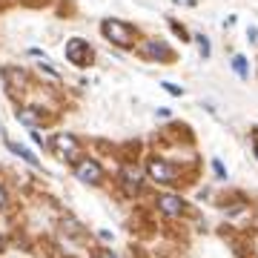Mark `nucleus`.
Returning <instances> with one entry per match:
<instances>
[{
	"mask_svg": "<svg viewBox=\"0 0 258 258\" xmlns=\"http://www.w3.org/2000/svg\"><path fill=\"white\" fill-rule=\"evenodd\" d=\"M101 35L118 49H135V43H138V29L132 26V23H126V20L106 18L101 23Z\"/></svg>",
	"mask_w": 258,
	"mask_h": 258,
	"instance_id": "f257e3e1",
	"label": "nucleus"
},
{
	"mask_svg": "<svg viewBox=\"0 0 258 258\" xmlns=\"http://www.w3.org/2000/svg\"><path fill=\"white\" fill-rule=\"evenodd\" d=\"M49 149L55 152L60 161H69V164H78L81 161V144L72 138V135H55Z\"/></svg>",
	"mask_w": 258,
	"mask_h": 258,
	"instance_id": "f03ea898",
	"label": "nucleus"
},
{
	"mask_svg": "<svg viewBox=\"0 0 258 258\" xmlns=\"http://www.w3.org/2000/svg\"><path fill=\"white\" fill-rule=\"evenodd\" d=\"M66 60L75 66H89L95 60V52L89 49V43L83 40V37H72V40H66Z\"/></svg>",
	"mask_w": 258,
	"mask_h": 258,
	"instance_id": "7ed1b4c3",
	"label": "nucleus"
},
{
	"mask_svg": "<svg viewBox=\"0 0 258 258\" xmlns=\"http://www.w3.org/2000/svg\"><path fill=\"white\" fill-rule=\"evenodd\" d=\"M138 55L144 60H158V63H172L175 60V52L166 46L164 40H144L138 46Z\"/></svg>",
	"mask_w": 258,
	"mask_h": 258,
	"instance_id": "20e7f679",
	"label": "nucleus"
},
{
	"mask_svg": "<svg viewBox=\"0 0 258 258\" xmlns=\"http://www.w3.org/2000/svg\"><path fill=\"white\" fill-rule=\"evenodd\" d=\"M147 172H149L152 181H158V184H175V181H178V166H172L169 161H161V158L149 161Z\"/></svg>",
	"mask_w": 258,
	"mask_h": 258,
	"instance_id": "39448f33",
	"label": "nucleus"
},
{
	"mask_svg": "<svg viewBox=\"0 0 258 258\" xmlns=\"http://www.w3.org/2000/svg\"><path fill=\"white\" fill-rule=\"evenodd\" d=\"M75 175L81 178L83 184H101L103 181V169L98 161H92V158H81L78 164H75Z\"/></svg>",
	"mask_w": 258,
	"mask_h": 258,
	"instance_id": "423d86ee",
	"label": "nucleus"
},
{
	"mask_svg": "<svg viewBox=\"0 0 258 258\" xmlns=\"http://www.w3.org/2000/svg\"><path fill=\"white\" fill-rule=\"evenodd\" d=\"M18 120L23 123V126H29V129H37V126H43V123H46L43 112L35 109V106H20V109H18Z\"/></svg>",
	"mask_w": 258,
	"mask_h": 258,
	"instance_id": "0eeeda50",
	"label": "nucleus"
},
{
	"mask_svg": "<svg viewBox=\"0 0 258 258\" xmlns=\"http://www.w3.org/2000/svg\"><path fill=\"white\" fill-rule=\"evenodd\" d=\"M184 207L186 204L181 201L178 195H161V198H158V210L164 212V215H181Z\"/></svg>",
	"mask_w": 258,
	"mask_h": 258,
	"instance_id": "6e6552de",
	"label": "nucleus"
},
{
	"mask_svg": "<svg viewBox=\"0 0 258 258\" xmlns=\"http://www.w3.org/2000/svg\"><path fill=\"white\" fill-rule=\"evenodd\" d=\"M120 181H123V186H126L129 192H138L141 189V172L135 166H123L120 169Z\"/></svg>",
	"mask_w": 258,
	"mask_h": 258,
	"instance_id": "1a4fd4ad",
	"label": "nucleus"
},
{
	"mask_svg": "<svg viewBox=\"0 0 258 258\" xmlns=\"http://www.w3.org/2000/svg\"><path fill=\"white\" fill-rule=\"evenodd\" d=\"M3 81H6V86H12V89H15V86L23 89L29 78H26V72H18L15 66H9V69H3Z\"/></svg>",
	"mask_w": 258,
	"mask_h": 258,
	"instance_id": "9d476101",
	"label": "nucleus"
},
{
	"mask_svg": "<svg viewBox=\"0 0 258 258\" xmlns=\"http://www.w3.org/2000/svg\"><path fill=\"white\" fill-rule=\"evenodd\" d=\"M6 147H9L12 152H15V155H20V158H23V161H29V164H32V166H37V164H40V161H37V158L32 155V152H29V149L23 147V144H18V141L6 138Z\"/></svg>",
	"mask_w": 258,
	"mask_h": 258,
	"instance_id": "9b49d317",
	"label": "nucleus"
},
{
	"mask_svg": "<svg viewBox=\"0 0 258 258\" xmlns=\"http://www.w3.org/2000/svg\"><path fill=\"white\" fill-rule=\"evenodd\" d=\"M232 69H235V75H238L241 81H247V78H249V72H247V57H244V55H235V57H232Z\"/></svg>",
	"mask_w": 258,
	"mask_h": 258,
	"instance_id": "f8f14e48",
	"label": "nucleus"
},
{
	"mask_svg": "<svg viewBox=\"0 0 258 258\" xmlns=\"http://www.w3.org/2000/svg\"><path fill=\"white\" fill-rule=\"evenodd\" d=\"M195 43H198V49H201V55H204V57H210V52H212V49H210V37L198 32V35H195Z\"/></svg>",
	"mask_w": 258,
	"mask_h": 258,
	"instance_id": "ddd939ff",
	"label": "nucleus"
},
{
	"mask_svg": "<svg viewBox=\"0 0 258 258\" xmlns=\"http://www.w3.org/2000/svg\"><path fill=\"white\" fill-rule=\"evenodd\" d=\"M161 86H164L166 92L172 95V98H181V95H184V86H178V83H169V81H164Z\"/></svg>",
	"mask_w": 258,
	"mask_h": 258,
	"instance_id": "4468645a",
	"label": "nucleus"
},
{
	"mask_svg": "<svg viewBox=\"0 0 258 258\" xmlns=\"http://www.w3.org/2000/svg\"><path fill=\"white\" fill-rule=\"evenodd\" d=\"M247 37H249V43H258V29H255V26H249Z\"/></svg>",
	"mask_w": 258,
	"mask_h": 258,
	"instance_id": "2eb2a0df",
	"label": "nucleus"
},
{
	"mask_svg": "<svg viewBox=\"0 0 258 258\" xmlns=\"http://www.w3.org/2000/svg\"><path fill=\"white\" fill-rule=\"evenodd\" d=\"M172 32H175V35H181V37H186V32H184V26H178L175 20H172Z\"/></svg>",
	"mask_w": 258,
	"mask_h": 258,
	"instance_id": "dca6fc26",
	"label": "nucleus"
},
{
	"mask_svg": "<svg viewBox=\"0 0 258 258\" xmlns=\"http://www.w3.org/2000/svg\"><path fill=\"white\" fill-rule=\"evenodd\" d=\"M6 201H9V198H6V189L0 186V207H6Z\"/></svg>",
	"mask_w": 258,
	"mask_h": 258,
	"instance_id": "f3484780",
	"label": "nucleus"
},
{
	"mask_svg": "<svg viewBox=\"0 0 258 258\" xmlns=\"http://www.w3.org/2000/svg\"><path fill=\"white\" fill-rule=\"evenodd\" d=\"M175 3H184V6H195L198 0H175Z\"/></svg>",
	"mask_w": 258,
	"mask_h": 258,
	"instance_id": "a211bd4d",
	"label": "nucleus"
},
{
	"mask_svg": "<svg viewBox=\"0 0 258 258\" xmlns=\"http://www.w3.org/2000/svg\"><path fill=\"white\" fill-rule=\"evenodd\" d=\"M0 141H6V129H3V123H0Z\"/></svg>",
	"mask_w": 258,
	"mask_h": 258,
	"instance_id": "6ab92c4d",
	"label": "nucleus"
},
{
	"mask_svg": "<svg viewBox=\"0 0 258 258\" xmlns=\"http://www.w3.org/2000/svg\"><path fill=\"white\" fill-rule=\"evenodd\" d=\"M103 258H118V255H115V252H109V249H106V252H103Z\"/></svg>",
	"mask_w": 258,
	"mask_h": 258,
	"instance_id": "aec40b11",
	"label": "nucleus"
},
{
	"mask_svg": "<svg viewBox=\"0 0 258 258\" xmlns=\"http://www.w3.org/2000/svg\"><path fill=\"white\" fill-rule=\"evenodd\" d=\"M255 158H258V141H255Z\"/></svg>",
	"mask_w": 258,
	"mask_h": 258,
	"instance_id": "412c9836",
	"label": "nucleus"
}]
</instances>
